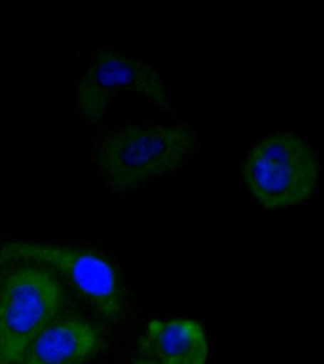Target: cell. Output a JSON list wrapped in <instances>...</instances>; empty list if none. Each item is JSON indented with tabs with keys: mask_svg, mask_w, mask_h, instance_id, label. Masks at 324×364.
Here are the masks:
<instances>
[{
	"mask_svg": "<svg viewBox=\"0 0 324 364\" xmlns=\"http://www.w3.org/2000/svg\"><path fill=\"white\" fill-rule=\"evenodd\" d=\"M65 305L63 285L42 266L21 263L0 277V364H17Z\"/></svg>",
	"mask_w": 324,
	"mask_h": 364,
	"instance_id": "cell-2",
	"label": "cell"
},
{
	"mask_svg": "<svg viewBox=\"0 0 324 364\" xmlns=\"http://www.w3.org/2000/svg\"><path fill=\"white\" fill-rule=\"evenodd\" d=\"M30 263L61 277L108 323H118L126 294L114 264L102 254L76 247L17 240L0 248V264Z\"/></svg>",
	"mask_w": 324,
	"mask_h": 364,
	"instance_id": "cell-3",
	"label": "cell"
},
{
	"mask_svg": "<svg viewBox=\"0 0 324 364\" xmlns=\"http://www.w3.org/2000/svg\"><path fill=\"white\" fill-rule=\"evenodd\" d=\"M139 350L156 364H207L209 342L202 324L193 318H154L144 327Z\"/></svg>",
	"mask_w": 324,
	"mask_h": 364,
	"instance_id": "cell-7",
	"label": "cell"
},
{
	"mask_svg": "<svg viewBox=\"0 0 324 364\" xmlns=\"http://www.w3.org/2000/svg\"><path fill=\"white\" fill-rule=\"evenodd\" d=\"M254 199L266 209H284L314 194L320 163L315 151L295 133H273L254 145L242 164Z\"/></svg>",
	"mask_w": 324,
	"mask_h": 364,
	"instance_id": "cell-4",
	"label": "cell"
},
{
	"mask_svg": "<svg viewBox=\"0 0 324 364\" xmlns=\"http://www.w3.org/2000/svg\"><path fill=\"white\" fill-rule=\"evenodd\" d=\"M132 364H156V363L151 361V360L147 358V357H139V358L135 360Z\"/></svg>",
	"mask_w": 324,
	"mask_h": 364,
	"instance_id": "cell-8",
	"label": "cell"
},
{
	"mask_svg": "<svg viewBox=\"0 0 324 364\" xmlns=\"http://www.w3.org/2000/svg\"><path fill=\"white\" fill-rule=\"evenodd\" d=\"M106 343L103 330L85 318L63 316L46 326L17 364H84Z\"/></svg>",
	"mask_w": 324,
	"mask_h": 364,
	"instance_id": "cell-6",
	"label": "cell"
},
{
	"mask_svg": "<svg viewBox=\"0 0 324 364\" xmlns=\"http://www.w3.org/2000/svg\"><path fill=\"white\" fill-rule=\"evenodd\" d=\"M122 93L141 96L171 111L166 82L156 66L114 48L95 51L76 90L81 117L88 123H99L110 103Z\"/></svg>",
	"mask_w": 324,
	"mask_h": 364,
	"instance_id": "cell-5",
	"label": "cell"
},
{
	"mask_svg": "<svg viewBox=\"0 0 324 364\" xmlns=\"http://www.w3.org/2000/svg\"><path fill=\"white\" fill-rule=\"evenodd\" d=\"M199 144V132L185 123L126 124L103 136L95 163L108 187L130 191L181 169Z\"/></svg>",
	"mask_w": 324,
	"mask_h": 364,
	"instance_id": "cell-1",
	"label": "cell"
}]
</instances>
